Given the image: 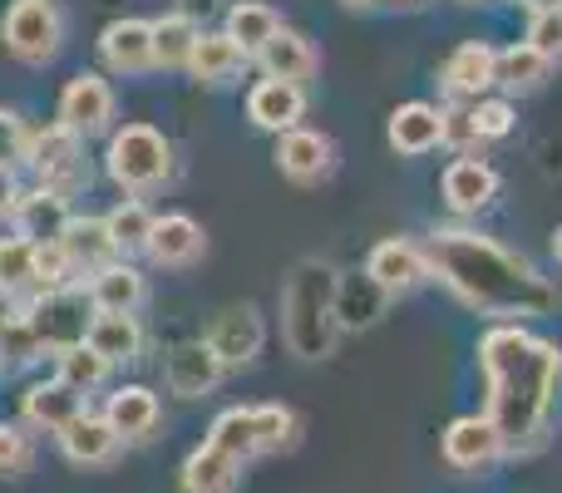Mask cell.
Segmentation results:
<instances>
[{
  "instance_id": "6da1fadb",
  "label": "cell",
  "mask_w": 562,
  "mask_h": 493,
  "mask_svg": "<svg viewBox=\"0 0 562 493\" xmlns=\"http://www.w3.org/2000/svg\"><path fill=\"white\" fill-rule=\"evenodd\" d=\"M479 366L488 380V425L504 439V455H528L548 439L562 395V350L528 336L524 326H494L479 340Z\"/></svg>"
},
{
  "instance_id": "7a4b0ae2",
  "label": "cell",
  "mask_w": 562,
  "mask_h": 493,
  "mask_svg": "<svg viewBox=\"0 0 562 493\" xmlns=\"http://www.w3.org/2000/svg\"><path fill=\"white\" fill-rule=\"evenodd\" d=\"M425 257H429V277H439L464 306L484 311V316H498V321L553 316L562 301L558 287L528 257L498 247L484 233H469V227L429 233Z\"/></svg>"
},
{
  "instance_id": "3957f363",
  "label": "cell",
  "mask_w": 562,
  "mask_h": 493,
  "mask_svg": "<svg viewBox=\"0 0 562 493\" xmlns=\"http://www.w3.org/2000/svg\"><path fill=\"white\" fill-rule=\"evenodd\" d=\"M336 277L326 261H296V271L281 287V336L291 356L326 360L336 346Z\"/></svg>"
},
{
  "instance_id": "277c9868",
  "label": "cell",
  "mask_w": 562,
  "mask_h": 493,
  "mask_svg": "<svg viewBox=\"0 0 562 493\" xmlns=\"http://www.w3.org/2000/svg\"><path fill=\"white\" fill-rule=\"evenodd\" d=\"M104 168L128 198H138V193H154V188L168 183V173H173V148H168V138L158 134L154 124H124L109 134Z\"/></svg>"
},
{
  "instance_id": "5b68a950",
  "label": "cell",
  "mask_w": 562,
  "mask_h": 493,
  "mask_svg": "<svg viewBox=\"0 0 562 493\" xmlns=\"http://www.w3.org/2000/svg\"><path fill=\"white\" fill-rule=\"evenodd\" d=\"M25 164H30V173H35V183L59 198H75L79 188H89L85 138L69 124H49V128H40V134H30Z\"/></svg>"
},
{
  "instance_id": "8992f818",
  "label": "cell",
  "mask_w": 562,
  "mask_h": 493,
  "mask_svg": "<svg viewBox=\"0 0 562 493\" xmlns=\"http://www.w3.org/2000/svg\"><path fill=\"white\" fill-rule=\"evenodd\" d=\"M30 326H35V340L45 356H59V350L79 346L89 336V321H94V301H89L85 287H59V291H35V301L25 306Z\"/></svg>"
},
{
  "instance_id": "52a82bcc",
  "label": "cell",
  "mask_w": 562,
  "mask_h": 493,
  "mask_svg": "<svg viewBox=\"0 0 562 493\" xmlns=\"http://www.w3.org/2000/svg\"><path fill=\"white\" fill-rule=\"evenodd\" d=\"M0 40H5V55L20 65H49L65 45V20L55 0H15L0 20Z\"/></svg>"
},
{
  "instance_id": "ba28073f",
  "label": "cell",
  "mask_w": 562,
  "mask_h": 493,
  "mask_svg": "<svg viewBox=\"0 0 562 493\" xmlns=\"http://www.w3.org/2000/svg\"><path fill=\"white\" fill-rule=\"evenodd\" d=\"M59 124H69L79 138L109 134V124H114V89H109V79L94 75V69H79L65 85V94H59Z\"/></svg>"
},
{
  "instance_id": "9c48e42d",
  "label": "cell",
  "mask_w": 562,
  "mask_h": 493,
  "mask_svg": "<svg viewBox=\"0 0 562 493\" xmlns=\"http://www.w3.org/2000/svg\"><path fill=\"white\" fill-rule=\"evenodd\" d=\"M223 376H227V366L217 360V350L207 346V336L203 340H183V346H173L168 350V360H164V380H168V390H173L178 400L213 395V390L223 385Z\"/></svg>"
},
{
  "instance_id": "30bf717a",
  "label": "cell",
  "mask_w": 562,
  "mask_h": 493,
  "mask_svg": "<svg viewBox=\"0 0 562 493\" xmlns=\"http://www.w3.org/2000/svg\"><path fill=\"white\" fill-rule=\"evenodd\" d=\"M85 410H89L85 395H79L69 380H59V376L35 380V385L20 395V419H25L30 429H40V435H65Z\"/></svg>"
},
{
  "instance_id": "8fae6325",
  "label": "cell",
  "mask_w": 562,
  "mask_h": 493,
  "mask_svg": "<svg viewBox=\"0 0 562 493\" xmlns=\"http://www.w3.org/2000/svg\"><path fill=\"white\" fill-rule=\"evenodd\" d=\"M262 340H267V326H262V311H257L252 301H243V306H227L223 316L213 321V330H207V346L217 350V360H223L227 370L257 360Z\"/></svg>"
},
{
  "instance_id": "7c38bea8",
  "label": "cell",
  "mask_w": 562,
  "mask_h": 493,
  "mask_svg": "<svg viewBox=\"0 0 562 493\" xmlns=\"http://www.w3.org/2000/svg\"><path fill=\"white\" fill-rule=\"evenodd\" d=\"M494 459H504V439H498V429L488 425V415L449 419V429H445V464L449 469L479 474V469H488Z\"/></svg>"
},
{
  "instance_id": "4fadbf2b",
  "label": "cell",
  "mask_w": 562,
  "mask_h": 493,
  "mask_svg": "<svg viewBox=\"0 0 562 493\" xmlns=\"http://www.w3.org/2000/svg\"><path fill=\"white\" fill-rule=\"evenodd\" d=\"M99 55L114 75H144V69H158L154 65V20H138V15H124V20H109L104 35H99Z\"/></svg>"
},
{
  "instance_id": "5bb4252c",
  "label": "cell",
  "mask_w": 562,
  "mask_h": 493,
  "mask_svg": "<svg viewBox=\"0 0 562 493\" xmlns=\"http://www.w3.org/2000/svg\"><path fill=\"white\" fill-rule=\"evenodd\" d=\"M277 168L291 178V183H321V178L336 168V144L316 128H286L277 134Z\"/></svg>"
},
{
  "instance_id": "9a60e30c",
  "label": "cell",
  "mask_w": 562,
  "mask_h": 493,
  "mask_svg": "<svg viewBox=\"0 0 562 493\" xmlns=\"http://www.w3.org/2000/svg\"><path fill=\"white\" fill-rule=\"evenodd\" d=\"M55 439H59V449H65L69 464H79V469H104V464H114L119 449H124V439H119V429L104 419V410H99V415L85 410V415Z\"/></svg>"
},
{
  "instance_id": "2e32d148",
  "label": "cell",
  "mask_w": 562,
  "mask_h": 493,
  "mask_svg": "<svg viewBox=\"0 0 562 493\" xmlns=\"http://www.w3.org/2000/svg\"><path fill=\"white\" fill-rule=\"evenodd\" d=\"M366 271L390 291V296H405V291H415L419 281H429V257H425V247L385 237V243L366 257Z\"/></svg>"
},
{
  "instance_id": "e0dca14e",
  "label": "cell",
  "mask_w": 562,
  "mask_h": 493,
  "mask_svg": "<svg viewBox=\"0 0 562 493\" xmlns=\"http://www.w3.org/2000/svg\"><path fill=\"white\" fill-rule=\"evenodd\" d=\"M104 419L119 429L124 445H144V439H154L158 419H164V405H158V395L148 385H119L114 395L104 400Z\"/></svg>"
},
{
  "instance_id": "ac0fdd59",
  "label": "cell",
  "mask_w": 562,
  "mask_h": 493,
  "mask_svg": "<svg viewBox=\"0 0 562 493\" xmlns=\"http://www.w3.org/2000/svg\"><path fill=\"white\" fill-rule=\"evenodd\" d=\"M390 301H395V296H390V291L370 277V271H346V277H336V326L340 330L375 326V321L385 316Z\"/></svg>"
},
{
  "instance_id": "d6986e66",
  "label": "cell",
  "mask_w": 562,
  "mask_h": 493,
  "mask_svg": "<svg viewBox=\"0 0 562 493\" xmlns=\"http://www.w3.org/2000/svg\"><path fill=\"white\" fill-rule=\"evenodd\" d=\"M301 114H306V94H301V85H291V79H262V85H252V94H247V119H252L257 128H267V134L296 128Z\"/></svg>"
},
{
  "instance_id": "ffe728a7",
  "label": "cell",
  "mask_w": 562,
  "mask_h": 493,
  "mask_svg": "<svg viewBox=\"0 0 562 493\" xmlns=\"http://www.w3.org/2000/svg\"><path fill=\"white\" fill-rule=\"evenodd\" d=\"M178 484H183V493H237L243 489V459L223 455L217 445H207L203 439V445L183 459Z\"/></svg>"
},
{
  "instance_id": "44dd1931",
  "label": "cell",
  "mask_w": 562,
  "mask_h": 493,
  "mask_svg": "<svg viewBox=\"0 0 562 493\" xmlns=\"http://www.w3.org/2000/svg\"><path fill=\"white\" fill-rule=\"evenodd\" d=\"M85 340L109 366H134V360L144 356V326H138L134 311H94Z\"/></svg>"
},
{
  "instance_id": "7402d4cb",
  "label": "cell",
  "mask_w": 562,
  "mask_h": 493,
  "mask_svg": "<svg viewBox=\"0 0 562 493\" xmlns=\"http://www.w3.org/2000/svg\"><path fill=\"white\" fill-rule=\"evenodd\" d=\"M144 251L154 267H188V261L203 257V227L188 213H164L154 217V233H148Z\"/></svg>"
},
{
  "instance_id": "603a6c76",
  "label": "cell",
  "mask_w": 562,
  "mask_h": 493,
  "mask_svg": "<svg viewBox=\"0 0 562 493\" xmlns=\"http://www.w3.org/2000/svg\"><path fill=\"white\" fill-rule=\"evenodd\" d=\"M69 198H59V193H49V188H35V193H20V203H15V233L20 237H30V243H59L65 237V227H69Z\"/></svg>"
},
{
  "instance_id": "cb8c5ba5",
  "label": "cell",
  "mask_w": 562,
  "mask_h": 493,
  "mask_svg": "<svg viewBox=\"0 0 562 493\" xmlns=\"http://www.w3.org/2000/svg\"><path fill=\"white\" fill-rule=\"evenodd\" d=\"M445 144V109L435 104H400L390 114V148L405 158H419Z\"/></svg>"
},
{
  "instance_id": "d4e9b609",
  "label": "cell",
  "mask_w": 562,
  "mask_h": 493,
  "mask_svg": "<svg viewBox=\"0 0 562 493\" xmlns=\"http://www.w3.org/2000/svg\"><path fill=\"white\" fill-rule=\"evenodd\" d=\"M65 251H69V261H75V277H94V271H104L109 261H119V247H114V237H109V223L104 217H69V227H65Z\"/></svg>"
},
{
  "instance_id": "484cf974",
  "label": "cell",
  "mask_w": 562,
  "mask_h": 493,
  "mask_svg": "<svg viewBox=\"0 0 562 493\" xmlns=\"http://www.w3.org/2000/svg\"><path fill=\"white\" fill-rule=\"evenodd\" d=\"M85 291H89V301H94V311H134L138 316V306H144V296H148V281L138 267H128V257H119V261H109L104 271H94Z\"/></svg>"
},
{
  "instance_id": "4316f807",
  "label": "cell",
  "mask_w": 562,
  "mask_h": 493,
  "mask_svg": "<svg viewBox=\"0 0 562 493\" xmlns=\"http://www.w3.org/2000/svg\"><path fill=\"white\" fill-rule=\"evenodd\" d=\"M257 59H262L267 79H291V85H306L311 75H316V49H311L306 35H296V30L281 25L272 40H267L262 49H257Z\"/></svg>"
},
{
  "instance_id": "83f0119b",
  "label": "cell",
  "mask_w": 562,
  "mask_h": 493,
  "mask_svg": "<svg viewBox=\"0 0 562 493\" xmlns=\"http://www.w3.org/2000/svg\"><path fill=\"white\" fill-rule=\"evenodd\" d=\"M243 65H247V49L227 30H203L193 45V59H188L193 79H203V85H227V79L243 75Z\"/></svg>"
},
{
  "instance_id": "f1b7e54d",
  "label": "cell",
  "mask_w": 562,
  "mask_h": 493,
  "mask_svg": "<svg viewBox=\"0 0 562 493\" xmlns=\"http://www.w3.org/2000/svg\"><path fill=\"white\" fill-rule=\"evenodd\" d=\"M498 193V173L488 164H479V158H454V164L445 168V198L454 213H479V208H488Z\"/></svg>"
},
{
  "instance_id": "f546056e",
  "label": "cell",
  "mask_w": 562,
  "mask_h": 493,
  "mask_svg": "<svg viewBox=\"0 0 562 493\" xmlns=\"http://www.w3.org/2000/svg\"><path fill=\"white\" fill-rule=\"evenodd\" d=\"M445 85L454 89V94H484L488 85H498V49H488L484 40L459 45L445 65Z\"/></svg>"
},
{
  "instance_id": "4dcf8cb0",
  "label": "cell",
  "mask_w": 562,
  "mask_h": 493,
  "mask_svg": "<svg viewBox=\"0 0 562 493\" xmlns=\"http://www.w3.org/2000/svg\"><path fill=\"white\" fill-rule=\"evenodd\" d=\"M198 35H203V30H198V20L183 15V10H173V15L154 20V65H158V69H188Z\"/></svg>"
},
{
  "instance_id": "1f68e13d",
  "label": "cell",
  "mask_w": 562,
  "mask_h": 493,
  "mask_svg": "<svg viewBox=\"0 0 562 493\" xmlns=\"http://www.w3.org/2000/svg\"><path fill=\"white\" fill-rule=\"evenodd\" d=\"M207 445H217L223 455L233 459H257V410L252 405H233L223 410V415L213 419V429H207Z\"/></svg>"
},
{
  "instance_id": "d6a6232c",
  "label": "cell",
  "mask_w": 562,
  "mask_h": 493,
  "mask_svg": "<svg viewBox=\"0 0 562 493\" xmlns=\"http://www.w3.org/2000/svg\"><path fill=\"white\" fill-rule=\"evenodd\" d=\"M281 30V20H277V10L272 5H262V0H237L233 10H227V35L237 40V45L247 49V55H257V49L267 45Z\"/></svg>"
},
{
  "instance_id": "836d02e7",
  "label": "cell",
  "mask_w": 562,
  "mask_h": 493,
  "mask_svg": "<svg viewBox=\"0 0 562 493\" xmlns=\"http://www.w3.org/2000/svg\"><path fill=\"white\" fill-rule=\"evenodd\" d=\"M59 380H69V385L79 390V395H94V390L109 385V376H114V366H109L104 356H99L89 340H79V346L59 350Z\"/></svg>"
},
{
  "instance_id": "e575fe53",
  "label": "cell",
  "mask_w": 562,
  "mask_h": 493,
  "mask_svg": "<svg viewBox=\"0 0 562 493\" xmlns=\"http://www.w3.org/2000/svg\"><path fill=\"white\" fill-rule=\"evenodd\" d=\"M109 223V237H114L119 257H134V251L148 247V233H154V213H148L138 198H128V203H119L114 213L104 217Z\"/></svg>"
},
{
  "instance_id": "d590c367",
  "label": "cell",
  "mask_w": 562,
  "mask_h": 493,
  "mask_svg": "<svg viewBox=\"0 0 562 493\" xmlns=\"http://www.w3.org/2000/svg\"><path fill=\"white\" fill-rule=\"evenodd\" d=\"M548 65H553V59L538 55L528 40H518V45H508L504 55H498V85H508V89H538L548 79Z\"/></svg>"
},
{
  "instance_id": "8d00e7d4",
  "label": "cell",
  "mask_w": 562,
  "mask_h": 493,
  "mask_svg": "<svg viewBox=\"0 0 562 493\" xmlns=\"http://www.w3.org/2000/svg\"><path fill=\"white\" fill-rule=\"evenodd\" d=\"M257 410V455H286L301 435L296 410L286 405H252Z\"/></svg>"
},
{
  "instance_id": "74e56055",
  "label": "cell",
  "mask_w": 562,
  "mask_h": 493,
  "mask_svg": "<svg viewBox=\"0 0 562 493\" xmlns=\"http://www.w3.org/2000/svg\"><path fill=\"white\" fill-rule=\"evenodd\" d=\"M0 287L5 291H35V243L30 237H0Z\"/></svg>"
},
{
  "instance_id": "f35d334b",
  "label": "cell",
  "mask_w": 562,
  "mask_h": 493,
  "mask_svg": "<svg viewBox=\"0 0 562 493\" xmlns=\"http://www.w3.org/2000/svg\"><path fill=\"white\" fill-rule=\"evenodd\" d=\"M35 469V439L30 425H10L0 419V479H25Z\"/></svg>"
},
{
  "instance_id": "ab89813d",
  "label": "cell",
  "mask_w": 562,
  "mask_h": 493,
  "mask_svg": "<svg viewBox=\"0 0 562 493\" xmlns=\"http://www.w3.org/2000/svg\"><path fill=\"white\" fill-rule=\"evenodd\" d=\"M59 287H79L75 261H69L65 243H40L35 247V291H59Z\"/></svg>"
},
{
  "instance_id": "60d3db41",
  "label": "cell",
  "mask_w": 562,
  "mask_h": 493,
  "mask_svg": "<svg viewBox=\"0 0 562 493\" xmlns=\"http://www.w3.org/2000/svg\"><path fill=\"white\" fill-rule=\"evenodd\" d=\"M45 350H40V340H35V326H30V316L20 311L15 321H10L5 330H0V366H30V360H40Z\"/></svg>"
},
{
  "instance_id": "b9f144b4",
  "label": "cell",
  "mask_w": 562,
  "mask_h": 493,
  "mask_svg": "<svg viewBox=\"0 0 562 493\" xmlns=\"http://www.w3.org/2000/svg\"><path fill=\"white\" fill-rule=\"evenodd\" d=\"M528 45L538 55L558 59L562 55V10H533V25H528Z\"/></svg>"
},
{
  "instance_id": "7bdbcfd3",
  "label": "cell",
  "mask_w": 562,
  "mask_h": 493,
  "mask_svg": "<svg viewBox=\"0 0 562 493\" xmlns=\"http://www.w3.org/2000/svg\"><path fill=\"white\" fill-rule=\"evenodd\" d=\"M25 144H30V134L20 124V114L15 109H0V168H15L25 158Z\"/></svg>"
},
{
  "instance_id": "ee69618b",
  "label": "cell",
  "mask_w": 562,
  "mask_h": 493,
  "mask_svg": "<svg viewBox=\"0 0 562 493\" xmlns=\"http://www.w3.org/2000/svg\"><path fill=\"white\" fill-rule=\"evenodd\" d=\"M469 114H474V124H479V138H504V134H514V109H508L504 99H488V104L469 109Z\"/></svg>"
},
{
  "instance_id": "f6af8a7d",
  "label": "cell",
  "mask_w": 562,
  "mask_h": 493,
  "mask_svg": "<svg viewBox=\"0 0 562 493\" xmlns=\"http://www.w3.org/2000/svg\"><path fill=\"white\" fill-rule=\"evenodd\" d=\"M445 144H454V148L479 144V124H474V114H464V109H445Z\"/></svg>"
},
{
  "instance_id": "bcb514c9",
  "label": "cell",
  "mask_w": 562,
  "mask_h": 493,
  "mask_svg": "<svg viewBox=\"0 0 562 493\" xmlns=\"http://www.w3.org/2000/svg\"><path fill=\"white\" fill-rule=\"evenodd\" d=\"M15 203H20L15 168H0V217H15Z\"/></svg>"
},
{
  "instance_id": "7dc6e473",
  "label": "cell",
  "mask_w": 562,
  "mask_h": 493,
  "mask_svg": "<svg viewBox=\"0 0 562 493\" xmlns=\"http://www.w3.org/2000/svg\"><path fill=\"white\" fill-rule=\"evenodd\" d=\"M20 311H25V301H20V296H15V291H5V287H0V330H5V326H10V321H15V316H20Z\"/></svg>"
},
{
  "instance_id": "c3c4849f",
  "label": "cell",
  "mask_w": 562,
  "mask_h": 493,
  "mask_svg": "<svg viewBox=\"0 0 562 493\" xmlns=\"http://www.w3.org/2000/svg\"><path fill=\"white\" fill-rule=\"evenodd\" d=\"M528 10H562V0H524Z\"/></svg>"
},
{
  "instance_id": "681fc988",
  "label": "cell",
  "mask_w": 562,
  "mask_h": 493,
  "mask_svg": "<svg viewBox=\"0 0 562 493\" xmlns=\"http://www.w3.org/2000/svg\"><path fill=\"white\" fill-rule=\"evenodd\" d=\"M553 247H558V261H562V227H558V237H553Z\"/></svg>"
},
{
  "instance_id": "f907efd6",
  "label": "cell",
  "mask_w": 562,
  "mask_h": 493,
  "mask_svg": "<svg viewBox=\"0 0 562 493\" xmlns=\"http://www.w3.org/2000/svg\"><path fill=\"white\" fill-rule=\"evenodd\" d=\"M346 5H375V0H346Z\"/></svg>"
},
{
  "instance_id": "816d5d0a",
  "label": "cell",
  "mask_w": 562,
  "mask_h": 493,
  "mask_svg": "<svg viewBox=\"0 0 562 493\" xmlns=\"http://www.w3.org/2000/svg\"><path fill=\"white\" fill-rule=\"evenodd\" d=\"M395 5H419V0H395Z\"/></svg>"
},
{
  "instance_id": "f5cc1de1",
  "label": "cell",
  "mask_w": 562,
  "mask_h": 493,
  "mask_svg": "<svg viewBox=\"0 0 562 493\" xmlns=\"http://www.w3.org/2000/svg\"><path fill=\"white\" fill-rule=\"evenodd\" d=\"M0 370H5V366H0Z\"/></svg>"
}]
</instances>
